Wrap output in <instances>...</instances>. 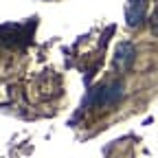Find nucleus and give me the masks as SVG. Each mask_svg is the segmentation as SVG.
<instances>
[{"instance_id": "obj_1", "label": "nucleus", "mask_w": 158, "mask_h": 158, "mask_svg": "<svg viewBox=\"0 0 158 158\" xmlns=\"http://www.w3.org/2000/svg\"><path fill=\"white\" fill-rule=\"evenodd\" d=\"M121 97H123V84H121V81H114V84H110V86H106V88L99 90V94H97V99H94V106H97V108L114 106Z\"/></svg>"}, {"instance_id": "obj_2", "label": "nucleus", "mask_w": 158, "mask_h": 158, "mask_svg": "<svg viewBox=\"0 0 158 158\" xmlns=\"http://www.w3.org/2000/svg\"><path fill=\"white\" fill-rule=\"evenodd\" d=\"M145 11H147V0H127L125 5V20L127 27H138L145 20Z\"/></svg>"}, {"instance_id": "obj_3", "label": "nucleus", "mask_w": 158, "mask_h": 158, "mask_svg": "<svg viewBox=\"0 0 158 158\" xmlns=\"http://www.w3.org/2000/svg\"><path fill=\"white\" fill-rule=\"evenodd\" d=\"M136 51L130 42H121V44H116V55H114V64L116 68H127L132 64V59H134Z\"/></svg>"}]
</instances>
